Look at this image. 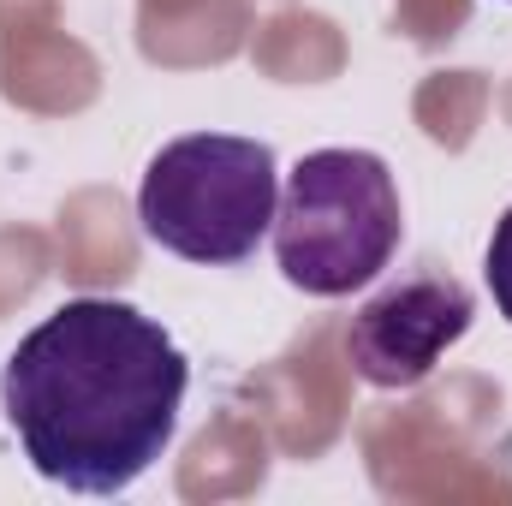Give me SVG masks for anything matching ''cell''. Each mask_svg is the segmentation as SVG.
I'll return each instance as SVG.
<instances>
[{"instance_id": "cell-1", "label": "cell", "mask_w": 512, "mask_h": 506, "mask_svg": "<svg viewBox=\"0 0 512 506\" xmlns=\"http://www.w3.org/2000/svg\"><path fill=\"white\" fill-rule=\"evenodd\" d=\"M191 364L126 298H66L0 370V411L36 477L72 495H126L179 435Z\"/></svg>"}, {"instance_id": "cell-2", "label": "cell", "mask_w": 512, "mask_h": 506, "mask_svg": "<svg viewBox=\"0 0 512 506\" xmlns=\"http://www.w3.org/2000/svg\"><path fill=\"white\" fill-rule=\"evenodd\" d=\"M405 239L393 167L370 149H316L286 173L274 209V262L310 298L370 286Z\"/></svg>"}, {"instance_id": "cell-3", "label": "cell", "mask_w": 512, "mask_h": 506, "mask_svg": "<svg viewBox=\"0 0 512 506\" xmlns=\"http://www.w3.org/2000/svg\"><path fill=\"white\" fill-rule=\"evenodd\" d=\"M280 161L262 137L191 131L155 149L137 185V221L161 251L233 268L274 233Z\"/></svg>"}, {"instance_id": "cell-4", "label": "cell", "mask_w": 512, "mask_h": 506, "mask_svg": "<svg viewBox=\"0 0 512 506\" xmlns=\"http://www.w3.org/2000/svg\"><path fill=\"white\" fill-rule=\"evenodd\" d=\"M471 316H477V298L453 268H441V262L399 268L387 286H376L352 310L346 364L358 370V381L387 387V393L417 387L471 334Z\"/></svg>"}, {"instance_id": "cell-5", "label": "cell", "mask_w": 512, "mask_h": 506, "mask_svg": "<svg viewBox=\"0 0 512 506\" xmlns=\"http://www.w3.org/2000/svg\"><path fill=\"white\" fill-rule=\"evenodd\" d=\"M483 280L495 292V310L512 322V209L495 221V239H489V256H483Z\"/></svg>"}]
</instances>
